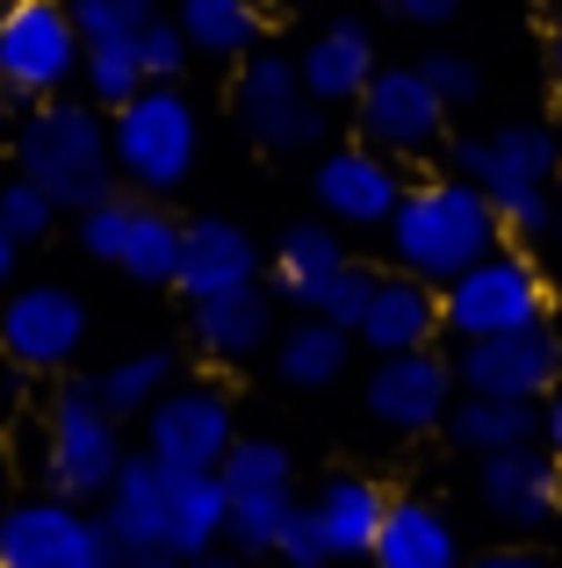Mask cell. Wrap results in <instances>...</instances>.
<instances>
[{
	"mask_svg": "<svg viewBox=\"0 0 562 568\" xmlns=\"http://www.w3.org/2000/svg\"><path fill=\"white\" fill-rule=\"evenodd\" d=\"M8 152H14V173L37 181L58 209H72V216L109 202L116 181H123V173H116L109 123H101L94 101H66V94L29 101V115H14Z\"/></svg>",
	"mask_w": 562,
	"mask_h": 568,
	"instance_id": "1",
	"label": "cell"
},
{
	"mask_svg": "<svg viewBox=\"0 0 562 568\" xmlns=\"http://www.w3.org/2000/svg\"><path fill=\"white\" fill-rule=\"evenodd\" d=\"M382 231H390L397 266L419 274V281H433V288H448L462 266H476L483 252L505 245L498 209L483 202V187L462 181V173H440V181L404 187V202H397V216L382 223Z\"/></svg>",
	"mask_w": 562,
	"mask_h": 568,
	"instance_id": "2",
	"label": "cell"
},
{
	"mask_svg": "<svg viewBox=\"0 0 562 568\" xmlns=\"http://www.w3.org/2000/svg\"><path fill=\"white\" fill-rule=\"evenodd\" d=\"M555 166H562V130L549 123H498L483 138H454V173L483 187L512 237H534L555 223Z\"/></svg>",
	"mask_w": 562,
	"mask_h": 568,
	"instance_id": "3",
	"label": "cell"
},
{
	"mask_svg": "<svg viewBox=\"0 0 562 568\" xmlns=\"http://www.w3.org/2000/svg\"><path fill=\"white\" fill-rule=\"evenodd\" d=\"M109 144H116V173H123L130 187L173 194L195 173V152H202L195 101L173 80H144L123 109H109Z\"/></svg>",
	"mask_w": 562,
	"mask_h": 568,
	"instance_id": "4",
	"label": "cell"
},
{
	"mask_svg": "<svg viewBox=\"0 0 562 568\" xmlns=\"http://www.w3.org/2000/svg\"><path fill=\"white\" fill-rule=\"evenodd\" d=\"M440 324H448L454 338H498V332L549 324V274H541L526 252L498 245L440 288Z\"/></svg>",
	"mask_w": 562,
	"mask_h": 568,
	"instance_id": "5",
	"label": "cell"
},
{
	"mask_svg": "<svg viewBox=\"0 0 562 568\" xmlns=\"http://www.w3.org/2000/svg\"><path fill=\"white\" fill-rule=\"evenodd\" d=\"M116 468H123L116 410L94 396V382H66L51 403V425H43V483H51V497L94 504L109 497Z\"/></svg>",
	"mask_w": 562,
	"mask_h": 568,
	"instance_id": "6",
	"label": "cell"
},
{
	"mask_svg": "<svg viewBox=\"0 0 562 568\" xmlns=\"http://www.w3.org/2000/svg\"><path fill=\"white\" fill-rule=\"evenodd\" d=\"M80 22L66 0H8L0 8V87L14 101H51L80 80Z\"/></svg>",
	"mask_w": 562,
	"mask_h": 568,
	"instance_id": "7",
	"label": "cell"
},
{
	"mask_svg": "<svg viewBox=\"0 0 562 568\" xmlns=\"http://www.w3.org/2000/svg\"><path fill=\"white\" fill-rule=\"evenodd\" d=\"M224 475V532L239 555H274L281 526L295 511V460L274 439H231V454L217 460Z\"/></svg>",
	"mask_w": 562,
	"mask_h": 568,
	"instance_id": "8",
	"label": "cell"
},
{
	"mask_svg": "<svg viewBox=\"0 0 562 568\" xmlns=\"http://www.w3.org/2000/svg\"><path fill=\"white\" fill-rule=\"evenodd\" d=\"M231 109H239L245 138H253L260 152H310V144L324 138V115H332V109H318V101H310L295 58H281V51H245L239 58Z\"/></svg>",
	"mask_w": 562,
	"mask_h": 568,
	"instance_id": "9",
	"label": "cell"
},
{
	"mask_svg": "<svg viewBox=\"0 0 562 568\" xmlns=\"http://www.w3.org/2000/svg\"><path fill=\"white\" fill-rule=\"evenodd\" d=\"M353 123H361V144L390 159H425L448 144V101L433 94L419 65H375V80L353 101Z\"/></svg>",
	"mask_w": 562,
	"mask_h": 568,
	"instance_id": "10",
	"label": "cell"
},
{
	"mask_svg": "<svg viewBox=\"0 0 562 568\" xmlns=\"http://www.w3.org/2000/svg\"><path fill=\"white\" fill-rule=\"evenodd\" d=\"M80 245L94 252L101 266H116V274L144 281V288H167L173 266H181V223L159 202H123V194H109V202L80 209Z\"/></svg>",
	"mask_w": 562,
	"mask_h": 568,
	"instance_id": "11",
	"label": "cell"
},
{
	"mask_svg": "<svg viewBox=\"0 0 562 568\" xmlns=\"http://www.w3.org/2000/svg\"><path fill=\"white\" fill-rule=\"evenodd\" d=\"M454 382H462V396L541 403L562 382V338L549 332V324L498 332V338H462V353H454Z\"/></svg>",
	"mask_w": 562,
	"mask_h": 568,
	"instance_id": "12",
	"label": "cell"
},
{
	"mask_svg": "<svg viewBox=\"0 0 562 568\" xmlns=\"http://www.w3.org/2000/svg\"><path fill=\"white\" fill-rule=\"evenodd\" d=\"M80 346H87V303L72 288H58V281L8 288V303H0V353H8L22 375L72 367Z\"/></svg>",
	"mask_w": 562,
	"mask_h": 568,
	"instance_id": "13",
	"label": "cell"
},
{
	"mask_svg": "<svg viewBox=\"0 0 562 568\" xmlns=\"http://www.w3.org/2000/svg\"><path fill=\"white\" fill-rule=\"evenodd\" d=\"M109 532L72 497H29L0 518V568H101Z\"/></svg>",
	"mask_w": 562,
	"mask_h": 568,
	"instance_id": "14",
	"label": "cell"
},
{
	"mask_svg": "<svg viewBox=\"0 0 562 568\" xmlns=\"http://www.w3.org/2000/svg\"><path fill=\"white\" fill-rule=\"evenodd\" d=\"M231 396L210 382H173L167 396L144 410V454L159 468H217L231 454Z\"/></svg>",
	"mask_w": 562,
	"mask_h": 568,
	"instance_id": "15",
	"label": "cell"
},
{
	"mask_svg": "<svg viewBox=\"0 0 562 568\" xmlns=\"http://www.w3.org/2000/svg\"><path fill=\"white\" fill-rule=\"evenodd\" d=\"M361 403L382 432H433V425H448V410H454V361H440L433 346L375 353Z\"/></svg>",
	"mask_w": 562,
	"mask_h": 568,
	"instance_id": "16",
	"label": "cell"
},
{
	"mask_svg": "<svg viewBox=\"0 0 562 568\" xmlns=\"http://www.w3.org/2000/svg\"><path fill=\"white\" fill-rule=\"evenodd\" d=\"M310 194H318V209L332 223H347V231H382V223L397 216V202H404V173H397V159L375 152V144H339V152L318 159Z\"/></svg>",
	"mask_w": 562,
	"mask_h": 568,
	"instance_id": "17",
	"label": "cell"
},
{
	"mask_svg": "<svg viewBox=\"0 0 562 568\" xmlns=\"http://www.w3.org/2000/svg\"><path fill=\"white\" fill-rule=\"evenodd\" d=\"M476 497H483V511H491L498 526L541 532L562 511V468H555L549 446H534V439H526V446H505V454H483Z\"/></svg>",
	"mask_w": 562,
	"mask_h": 568,
	"instance_id": "18",
	"label": "cell"
},
{
	"mask_svg": "<svg viewBox=\"0 0 562 568\" xmlns=\"http://www.w3.org/2000/svg\"><path fill=\"white\" fill-rule=\"evenodd\" d=\"M253 281H260V245L231 216L181 223V266H173V288H181L188 303H210V295L253 288Z\"/></svg>",
	"mask_w": 562,
	"mask_h": 568,
	"instance_id": "19",
	"label": "cell"
},
{
	"mask_svg": "<svg viewBox=\"0 0 562 568\" xmlns=\"http://www.w3.org/2000/svg\"><path fill=\"white\" fill-rule=\"evenodd\" d=\"M448 332L440 324V288L433 281H419V274H375V295H368V310H361V324H353V338H361L368 353H419V346H433V338Z\"/></svg>",
	"mask_w": 562,
	"mask_h": 568,
	"instance_id": "20",
	"label": "cell"
},
{
	"mask_svg": "<svg viewBox=\"0 0 562 568\" xmlns=\"http://www.w3.org/2000/svg\"><path fill=\"white\" fill-rule=\"evenodd\" d=\"M375 37H368V22H324L318 37L303 43V58H295V72H303L310 101L318 109H353L361 101V87L375 80Z\"/></svg>",
	"mask_w": 562,
	"mask_h": 568,
	"instance_id": "21",
	"label": "cell"
},
{
	"mask_svg": "<svg viewBox=\"0 0 562 568\" xmlns=\"http://www.w3.org/2000/svg\"><path fill=\"white\" fill-rule=\"evenodd\" d=\"M101 532L116 547H159L167 555V468L152 454H138V460L123 454L109 497H101Z\"/></svg>",
	"mask_w": 562,
	"mask_h": 568,
	"instance_id": "22",
	"label": "cell"
},
{
	"mask_svg": "<svg viewBox=\"0 0 562 568\" xmlns=\"http://www.w3.org/2000/svg\"><path fill=\"white\" fill-rule=\"evenodd\" d=\"M375 568H462V540H454L448 511H433L425 497H397L382 511V532L368 547Z\"/></svg>",
	"mask_w": 562,
	"mask_h": 568,
	"instance_id": "23",
	"label": "cell"
},
{
	"mask_svg": "<svg viewBox=\"0 0 562 568\" xmlns=\"http://www.w3.org/2000/svg\"><path fill=\"white\" fill-rule=\"evenodd\" d=\"M339 274H347V245H339L332 223H295V231H281V245H274V288H281V303L324 310V295H332Z\"/></svg>",
	"mask_w": 562,
	"mask_h": 568,
	"instance_id": "24",
	"label": "cell"
},
{
	"mask_svg": "<svg viewBox=\"0 0 562 568\" xmlns=\"http://www.w3.org/2000/svg\"><path fill=\"white\" fill-rule=\"evenodd\" d=\"M382 511H390V497H382L368 475H332V483L310 497V518H318L332 561H368V547H375V532H382Z\"/></svg>",
	"mask_w": 562,
	"mask_h": 568,
	"instance_id": "25",
	"label": "cell"
},
{
	"mask_svg": "<svg viewBox=\"0 0 562 568\" xmlns=\"http://www.w3.org/2000/svg\"><path fill=\"white\" fill-rule=\"evenodd\" d=\"M224 540V475L217 468H167V555H210Z\"/></svg>",
	"mask_w": 562,
	"mask_h": 568,
	"instance_id": "26",
	"label": "cell"
},
{
	"mask_svg": "<svg viewBox=\"0 0 562 568\" xmlns=\"http://www.w3.org/2000/svg\"><path fill=\"white\" fill-rule=\"evenodd\" d=\"M188 324H195V346L210 353V361H253V353L274 338V310H268V295H260V281L253 288H231V295L195 303Z\"/></svg>",
	"mask_w": 562,
	"mask_h": 568,
	"instance_id": "27",
	"label": "cell"
},
{
	"mask_svg": "<svg viewBox=\"0 0 562 568\" xmlns=\"http://www.w3.org/2000/svg\"><path fill=\"white\" fill-rule=\"evenodd\" d=\"M274 367H281V382H289V388H332V382L353 367V332L310 310L295 332H281Z\"/></svg>",
	"mask_w": 562,
	"mask_h": 568,
	"instance_id": "28",
	"label": "cell"
},
{
	"mask_svg": "<svg viewBox=\"0 0 562 568\" xmlns=\"http://www.w3.org/2000/svg\"><path fill=\"white\" fill-rule=\"evenodd\" d=\"M173 22H181L188 51H202V58H245V51H260V37H268L260 0H181Z\"/></svg>",
	"mask_w": 562,
	"mask_h": 568,
	"instance_id": "29",
	"label": "cell"
},
{
	"mask_svg": "<svg viewBox=\"0 0 562 568\" xmlns=\"http://www.w3.org/2000/svg\"><path fill=\"white\" fill-rule=\"evenodd\" d=\"M448 432H454V446H469V454L483 460V454L541 439V410L534 403H512V396H462L448 410Z\"/></svg>",
	"mask_w": 562,
	"mask_h": 568,
	"instance_id": "30",
	"label": "cell"
},
{
	"mask_svg": "<svg viewBox=\"0 0 562 568\" xmlns=\"http://www.w3.org/2000/svg\"><path fill=\"white\" fill-rule=\"evenodd\" d=\"M173 388V353H130V361H116L109 375H94V396L109 403L116 417H144L159 396Z\"/></svg>",
	"mask_w": 562,
	"mask_h": 568,
	"instance_id": "31",
	"label": "cell"
},
{
	"mask_svg": "<svg viewBox=\"0 0 562 568\" xmlns=\"http://www.w3.org/2000/svg\"><path fill=\"white\" fill-rule=\"evenodd\" d=\"M80 80H87V101H94V109H123V101H130V94L144 87V58H138V37L87 43V58H80Z\"/></svg>",
	"mask_w": 562,
	"mask_h": 568,
	"instance_id": "32",
	"label": "cell"
},
{
	"mask_svg": "<svg viewBox=\"0 0 562 568\" xmlns=\"http://www.w3.org/2000/svg\"><path fill=\"white\" fill-rule=\"evenodd\" d=\"M51 223H58V202L37 181H22V173H8V181H0V231H8L14 245L51 237Z\"/></svg>",
	"mask_w": 562,
	"mask_h": 568,
	"instance_id": "33",
	"label": "cell"
},
{
	"mask_svg": "<svg viewBox=\"0 0 562 568\" xmlns=\"http://www.w3.org/2000/svg\"><path fill=\"white\" fill-rule=\"evenodd\" d=\"M66 8L80 22V43H116V37H138L159 14V0H66Z\"/></svg>",
	"mask_w": 562,
	"mask_h": 568,
	"instance_id": "34",
	"label": "cell"
},
{
	"mask_svg": "<svg viewBox=\"0 0 562 568\" xmlns=\"http://www.w3.org/2000/svg\"><path fill=\"white\" fill-rule=\"evenodd\" d=\"M419 72L433 80V94L448 101V109H476V101H483V65L462 58V51H425Z\"/></svg>",
	"mask_w": 562,
	"mask_h": 568,
	"instance_id": "35",
	"label": "cell"
},
{
	"mask_svg": "<svg viewBox=\"0 0 562 568\" xmlns=\"http://www.w3.org/2000/svg\"><path fill=\"white\" fill-rule=\"evenodd\" d=\"M138 58H144V80H181V65H188V37H181V22L152 14V22L138 29Z\"/></svg>",
	"mask_w": 562,
	"mask_h": 568,
	"instance_id": "36",
	"label": "cell"
},
{
	"mask_svg": "<svg viewBox=\"0 0 562 568\" xmlns=\"http://www.w3.org/2000/svg\"><path fill=\"white\" fill-rule=\"evenodd\" d=\"M274 561L281 568H324V561H332V547H324L310 504H295V511H289V526H281V540H274Z\"/></svg>",
	"mask_w": 562,
	"mask_h": 568,
	"instance_id": "37",
	"label": "cell"
},
{
	"mask_svg": "<svg viewBox=\"0 0 562 568\" xmlns=\"http://www.w3.org/2000/svg\"><path fill=\"white\" fill-rule=\"evenodd\" d=\"M368 295H375V274L347 260V274L332 281V295H324L318 317H332V324H347V332H353V324H361V310H368Z\"/></svg>",
	"mask_w": 562,
	"mask_h": 568,
	"instance_id": "38",
	"label": "cell"
},
{
	"mask_svg": "<svg viewBox=\"0 0 562 568\" xmlns=\"http://www.w3.org/2000/svg\"><path fill=\"white\" fill-rule=\"evenodd\" d=\"M390 14L411 22V29H448L454 14H462V0H390Z\"/></svg>",
	"mask_w": 562,
	"mask_h": 568,
	"instance_id": "39",
	"label": "cell"
},
{
	"mask_svg": "<svg viewBox=\"0 0 562 568\" xmlns=\"http://www.w3.org/2000/svg\"><path fill=\"white\" fill-rule=\"evenodd\" d=\"M101 568H173V555H159V547H116V540H109Z\"/></svg>",
	"mask_w": 562,
	"mask_h": 568,
	"instance_id": "40",
	"label": "cell"
},
{
	"mask_svg": "<svg viewBox=\"0 0 562 568\" xmlns=\"http://www.w3.org/2000/svg\"><path fill=\"white\" fill-rule=\"evenodd\" d=\"M541 446H549L555 468H562V388H549V396H541Z\"/></svg>",
	"mask_w": 562,
	"mask_h": 568,
	"instance_id": "41",
	"label": "cell"
},
{
	"mask_svg": "<svg viewBox=\"0 0 562 568\" xmlns=\"http://www.w3.org/2000/svg\"><path fill=\"white\" fill-rule=\"evenodd\" d=\"M469 568H549V561L526 555V547H505V555H483V561H469Z\"/></svg>",
	"mask_w": 562,
	"mask_h": 568,
	"instance_id": "42",
	"label": "cell"
},
{
	"mask_svg": "<svg viewBox=\"0 0 562 568\" xmlns=\"http://www.w3.org/2000/svg\"><path fill=\"white\" fill-rule=\"evenodd\" d=\"M14 260H22V245L0 231V295H8V281H14Z\"/></svg>",
	"mask_w": 562,
	"mask_h": 568,
	"instance_id": "43",
	"label": "cell"
},
{
	"mask_svg": "<svg viewBox=\"0 0 562 568\" xmlns=\"http://www.w3.org/2000/svg\"><path fill=\"white\" fill-rule=\"evenodd\" d=\"M173 568H245V561H224V555L210 547V555H188V561H173Z\"/></svg>",
	"mask_w": 562,
	"mask_h": 568,
	"instance_id": "44",
	"label": "cell"
},
{
	"mask_svg": "<svg viewBox=\"0 0 562 568\" xmlns=\"http://www.w3.org/2000/svg\"><path fill=\"white\" fill-rule=\"evenodd\" d=\"M549 72H555V80H562V14H555V22H549Z\"/></svg>",
	"mask_w": 562,
	"mask_h": 568,
	"instance_id": "45",
	"label": "cell"
},
{
	"mask_svg": "<svg viewBox=\"0 0 562 568\" xmlns=\"http://www.w3.org/2000/svg\"><path fill=\"white\" fill-rule=\"evenodd\" d=\"M8 138H14V94L0 87V144H8Z\"/></svg>",
	"mask_w": 562,
	"mask_h": 568,
	"instance_id": "46",
	"label": "cell"
},
{
	"mask_svg": "<svg viewBox=\"0 0 562 568\" xmlns=\"http://www.w3.org/2000/svg\"><path fill=\"white\" fill-rule=\"evenodd\" d=\"M549 231H555V237H562V202H555V223H549Z\"/></svg>",
	"mask_w": 562,
	"mask_h": 568,
	"instance_id": "47",
	"label": "cell"
},
{
	"mask_svg": "<svg viewBox=\"0 0 562 568\" xmlns=\"http://www.w3.org/2000/svg\"><path fill=\"white\" fill-rule=\"evenodd\" d=\"M0 8H8V0H0Z\"/></svg>",
	"mask_w": 562,
	"mask_h": 568,
	"instance_id": "48",
	"label": "cell"
}]
</instances>
